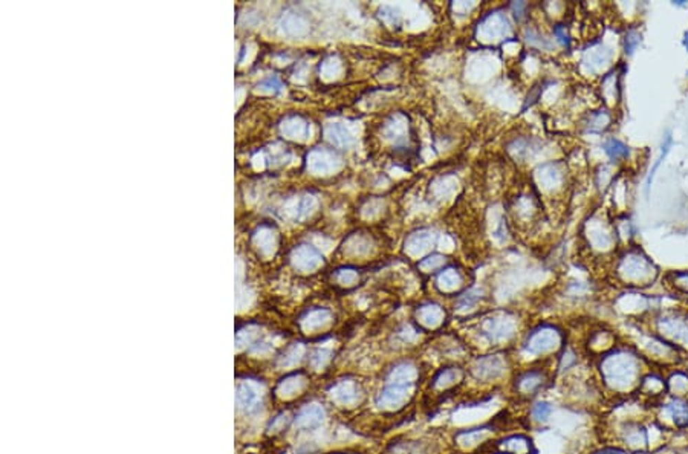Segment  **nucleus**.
Segmentation results:
<instances>
[{
    "label": "nucleus",
    "instance_id": "9",
    "mask_svg": "<svg viewBox=\"0 0 688 454\" xmlns=\"http://www.w3.org/2000/svg\"><path fill=\"white\" fill-rule=\"evenodd\" d=\"M652 407L663 431H688V398L667 395Z\"/></svg>",
    "mask_w": 688,
    "mask_h": 454
},
{
    "label": "nucleus",
    "instance_id": "14",
    "mask_svg": "<svg viewBox=\"0 0 688 454\" xmlns=\"http://www.w3.org/2000/svg\"><path fill=\"white\" fill-rule=\"evenodd\" d=\"M667 395H669V391H667L665 374L656 369H650L643 376L641 383H639L636 396L645 404L653 405L661 401L663 398H665Z\"/></svg>",
    "mask_w": 688,
    "mask_h": 454
},
{
    "label": "nucleus",
    "instance_id": "7",
    "mask_svg": "<svg viewBox=\"0 0 688 454\" xmlns=\"http://www.w3.org/2000/svg\"><path fill=\"white\" fill-rule=\"evenodd\" d=\"M655 334L685 354L688 352V313L684 309L661 310L653 317Z\"/></svg>",
    "mask_w": 688,
    "mask_h": 454
},
{
    "label": "nucleus",
    "instance_id": "21",
    "mask_svg": "<svg viewBox=\"0 0 688 454\" xmlns=\"http://www.w3.org/2000/svg\"><path fill=\"white\" fill-rule=\"evenodd\" d=\"M612 60V52L606 46H595L592 49L584 52L583 65L588 67L590 72L601 71L606 65H609Z\"/></svg>",
    "mask_w": 688,
    "mask_h": 454
},
{
    "label": "nucleus",
    "instance_id": "5",
    "mask_svg": "<svg viewBox=\"0 0 688 454\" xmlns=\"http://www.w3.org/2000/svg\"><path fill=\"white\" fill-rule=\"evenodd\" d=\"M554 372L544 365H531L519 369L511 378V390L520 401H533L553 383Z\"/></svg>",
    "mask_w": 688,
    "mask_h": 454
},
{
    "label": "nucleus",
    "instance_id": "37",
    "mask_svg": "<svg viewBox=\"0 0 688 454\" xmlns=\"http://www.w3.org/2000/svg\"><path fill=\"white\" fill-rule=\"evenodd\" d=\"M641 42H643L641 31H639L636 26H629L623 40L625 56H632V54L638 49V46L641 45Z\"/></svg>",
    "mask_w": 688,
    "mask_h": 454
},
{
    "label": "nucleus",
    "instance_id": "15",
    "mask_svg": "<svg viewBox=\"0 0 688 454\" xmlns=\"http://www.w3.org/2000/svg\"><path fill=\"white\" fill-rule=\"evenodd\" d=\"M494 430L491 427H474V429L459 430L454 433L453 442L456 449L460 451H474L480 449L483 444H487L493 438Z\"/></svg>",
    "mask_w": 688,
    "mask_h": 454
},
{
    "label": "nucleus",
    "instance_id": "16",
    "mask_svg": "<svg viewBox=\"0 0 688 454\" xmlns=\"http://www.w3.org/2000/svg\"><path fill=\"white\" fill-rule=\"evenodd\" d=\"M445 320H447V310L438 303L428 302L421 304V306H418L417 310H414V321H417L418 328L421 330L427 332L438 330L444 326Z\"/></svg>",
    "mask_w": 688,
    "mask_h": 454
},
{
    "label": "nucleus",
    "instance_id": "43",
    "mask_svg": "<svg viewBox=\"0 0 688 454\" xmlns=\"http://www.w3.org/2000/svg\"><path fill=\"white\" fill-rule=\"evenodd\" d=\"M554 36L557 37L558 42H560L563 46H569V45H570V38H569V36H568L566 26H563V25H557L555 28H554Z\"/></svg>",
    "mask_w": 688,
    "mask_h": 454
},
{
    "label": "nucleus",
    "instance_id": "18",
    "mask_svg": "<svg viewBox=\"0 0 688 454\" xmlns=\"http://www.w3.org/2000/svg\"><path fill=\"white\" fill-rule=\"evenodd\" d=\"M604 220H592L589 227V240L594 243V248L599 251H608L615 245L618 240L617 229L614 227H608Z\"/></svg>",
    "mask_w": 688,
    "mask_h": 454
},
{
    "label": "nucleus",
    "instance_id": "23",
    "mask_svg": "<svg viewBox=\"0 0 688 454\" xmlns=\"http://www.w3.org/2000/svg\"><path fill=\"white\" fill-rule=\"evenodd\" d=\"M462 284H464V279H462V275L454 268L444 269L438 275V280H436V286H438L441 293L448 295L459 293Z\"/></svg>",
    "mask_w": 688,
    "mask_h": 454
},
{
    "label": "nucleus",
    "instance_id": "25",
    "mask_svg": "<svg viewBox=\"0 0 688 454\" xmlns=\"http://www.w3.org/2000/svg\"><path fill=\"white\" fill-rule=\"evenodd\" d=\"M667 378V391L672 396L688 398V372L680 369H673Z\"/></svg>",
    "mask_w": 688,
    "mask_h": 454
},
{
    "label": "nucleus",
    "instance_id": "31",
    "mask_svg": "<svg viewBox=\"0 0 688 454\" xmlns=\"http://www.w3.org/2000/svg\"><path fill=\"white\" fill-rule=\"evenodd\" d=\"M612 126V113L608 109H599L592 112L588 118L586 127L592 133H601Z\"/></svg>",
    "mask_w": 688,
    "mask_h": 454
},
{
    "label": "nucleus",
    "instance_id": "17",
    "mask_svg": "<svg viewBox=\"0 0 688 454\" xmlns=\"http://www.w3.org/2000/svg\"><path fill=\"white\" fill-rule=\"evenodd\" d=\"M324 419H326V410L323 405L308 404L304 405L303 409H300V411L297 413V416L294 419V427L296 430L300 431L315 430L324 422Z\"/></svg>",
    "mask_w": 688,
    "mask_h": 454
},
{
    "label": "nucleus",
    "instance_id": "46",
    "mask_svg": "<svg viewBox=\"0 0 688 454\" xmlns=\"http://www.w3.org/2000/svg\"><path fill=\"white\" fill-rule=\"evenodd\" d=\"M489 454H505V453H502V451L497 450V451H494V453H489Z\"/></svg>",
    "mask_w": 688,
    "mask_h": 454
},
{
    "label": "nucleus",
    "instance_id": "38",
    "mask_svg": "<svg viewBox=\"0 0 688 454\" xmlns=\"http://www.w3.org/2000/svg\"><path fill=\"white\" fill-rule=\"evenodd\" d=\"M304 355V348L303 345H300V344H296V345H292V348H289L288 350L285 352L283 356L278 360V364H280V367H292V365H296L297 363H300V360H302Z\"/></svg>",
    "mask_w": 688,
    "mask_h": 454
},
{
    "label": "nucleus",
    "instance_id": "41",
    "mask_svg": "<svg viewBox=\"0 0 688 454\" xmlns=\"http://www.w3.org/2000/svg\"><path fill=\"white\" fill-rule=\"evenodd\" d=\"M673 277V286L676 288L679 293L688 295V271H683V273H673L670 274Z\"/></svg>",
    "mask_w": 688,
    "mask_h": 454
},
{
    "label": "nucleus",
    "instance_id": "10",
    "mask_svg": "<svg viewBox=\"0 0 688 454\" xmlns=\"http://www.w3.org/2000/svg\"><path fill=\"white\" fill-rule=\"evenodd\" d=\"M617 445L630 454H639L650 449L649 424L639 418H624L615 427Z\"/></svg>",
    "mask_w": 688,
    "mask_h": 454
},
{
    "label": "nucleus",
    "instance_id": "24",
    "mask_svg": "<svg viewBox=\"0 0 688 454\" xmlns=\"http://www.w3.org/2000/svg\"><path fill=\"white\" fill-rule=\"evenodd\" d=\"M262 398V390L254 383H243L237 389V404L245 410H253Z\"/></svg>",
    "mask_w": 688,
    "mask_h": 454
},
{
    "label": "nucleus",
    "instance_id": "13",
    "mask_svg": "<svg viewBox=\"0 0 688 454\" xmlns=\"http://www.w3.org/2000/svg\"><path fill=\"white\" fill-rule=\"evenodd\" d=\"M422 379V369L418 361L412 358L393 361L383 370L381 383H395V384H410L419 385Z\"/></svg>",
    "mask_w": 688,
    "mask_h": 454
},
{
    "label": "nucleus",
    "instance_id": "28",
    "mask_svg": "<svg viewBox=\"0 0 688 454\" xmlns=\"http://www.w3.org/2000/svg\"><path fill=\"white\" fill-rule=\"evenodd\" d=\"M603 150L614 162L624 161L630 157V147L618 138H608L603 142Z\"/></svg>",
    "mask_w": 688,
    "mask_h": 454
},
{
    "label": "nucleus",
    "instance_id": "42",
    "mask_svg": "<svg viewBox=\"0 0 688 454\" xmlns=\"http://www.w3.org/2000/svg\"><path fill=\"white\" fill-rule=\"evenodd\" d=\"M359 280V275L355 269H342V273L338 274V282L344 284V286H353Z\"/></svg>",
    "mask_w": 688,
    "mask_h": 454
},
{
    "label": "nucleus",
    "instance_id": "29",
    "mask_svg": "<svg viewBox=\"0 0 688 454\" xmlns=\"http://www.w3.org/2000/svg\"><path fill=\"white\" fill-rule=\"evenodd\" d=\"M672 146H673V137H672L670 133H667L665 137H664V139H663V144H661L659 157L656 158L655 164L652 166L650 172H649V174H647V178H645V194H647V196H649V193H650L652 182H653V179H655V176H656V173H658V170H659L661 164H663V162L665 161V158L669 157V153H670V150H672Z\"/></svg>",
    "mask_w": 688,
    "mask_h": 454
},
{
    "label": "nucleus",
    "instance_id": "44",
    "mask_svg": "<svg viewBox=\"0 0 688 454\" xmlns=\"http://www.w3.org/2000/svg\"><path fill=\"white\" fill-rule=\"evenodd\" d=\"M590 454H630V453H628L618 445H606V446H601V449L592 451Z\"/></svg>",
    "mask_w": 688,
    "mask_h": 454
},
{
    "label": "nucleus",
    "instance_id": "22",
    "mask_svg": "<svg viewBox=\"0 0 688 454\" xmlns=\"http://www.w3.org/2000/svg\"><path fill=\"white\" fill-rule=\"evenodd\" d=\"M537 181H539V184L543 190H554L560 187V184L563 182V174L557 164L549 162V164H543L539 170H537Z\"/></svg>",
    "mask_w": 688,
    "mask_h": 454
},
{
    "label": "nucleus",
    "instance_id": "39",
    "mask_svg": "<svg viewBox=\"0 0 688 454\" xmlns=\"http://www.w3.org/2000/svg\"><path fill=\"white\" fill-rule=\"evenodd\" d=\"M444 263H445V257L444 256L433 254V256L425 257L424 260H421L419 262V268L422 271H424V273H433V271L439 269L441 266H444Z\"/></svg>",
    "mask_w": 688,
    "mask_h": 454
},
{
    "label": "nucleus",
    "instance_id": "8",
    "mask_svg": "<svg viewBox=\"0 0 688 454\" xmlns=\"http://www.w3.org/2000/svg\"><path fill=\"white\" fill-rule=\"evenodd\" d=\"M418 390L419 385L381 383L373 395V407L384 415H397L412 404Z\"/></svg>",
    "mask_w": 688,
    "mask_h": 454
},
{
    "label": "nucleus",
    "instance_id": "45",
    "mask_svg": "<svg viewBox=\"0 0 688 454\" xmlns=\"http://www.w3.org/2000/svg\"><path fill=\"white\" fill-rule=\"evenodd\" d=\"M683 45H684V47H685V49H687V52H688V31H687V32L684 34V38H683Z\"/></svg>",
    "mask_w": 688,
    "mask_h": 454
},
{
    "label": "nucleus",
    "instance_id": "33",
    "mask_svg": "<svg viewBox=\"0 0 688 454\" xmlns=\"http://www.w3.org/2000/svg\"><path fill=\"white\" fill-rule=\"evenodd\" d=\"M328 138L331 139L332 144H335L337 147L342 148H349L353 144V137L342 124L331 126L328 128Z\"/></svg>",
    "mask_w": 688,
    "mask_h": 454
},
{
    "label": "nucleus",
    "instance_id": "36",
    "mask_svg": "<svg viewBox=\"0 0 688 454\" xmlns=\"http://www.w3.org/2000/svg\"><path fill=\"white\" fill-rule=\"evenodd\" d=\"M482 293L479 289H469L467 293L458 297L456 300V309L460 310V313H467V310H471L476 304L480 302Z\"/></svg>",
    "mask_w": 688,
    "mask_h": 454
},
{
    "label": "nucleus",
    "instance_id": "27",
    "mask_svg": "<svg viewBox=\"0 0 688 454\" xmlns=\"http://www.w3.org/2000/svg\"><path fill=\"white\" fill-rule=\"evenodd\" d=\"M306 387V378L303 375H292L278 384L277 395L282 399H289L297 396Z\"/></svg>",
    "mask_w": 688,
    "mask_h": 454
},
{
    "label": "nucleus",
    "instance_id": "30",
    "mask_svg": "<svg viewBox=\"0 0 688 454\" xmlns=\"http://www.w3.org/2000/svg\"><path fill=\"white\" fill-rule=\"evenodd\" d=\"M320 262H322V257H320V254L317 253L315 249H312L306 245L296 249L294 263H296V266H298L300 269H303V271L314 269L320 265Z\"/></svg>",
    "mask_w": 688,
    "mask_h": 454
},
{
    "label": "nucleus",
    "instance_id": "34",
    "mask_svg": "<svg viewBox=\"0 0 688 454\" xmlns=\"http://www.w3.org/2000/svg\"><path fill=\"white\" fill-rule=\"evenodd\" d=\"M553 411H554L553 404L546 401V399H539V401H535L533 405H531L529 418L537 424H544V422L549 421Z\"/></svg>",
    "mask_w": 688,
    "mask_h": 454
},
{
    "label": "nucleus",
    "instance_id": "40",
    "mask_svg": "<svg viewBox=\"0 0 688 454\" xmlns=\"http://www.w3.org/2000/svg\"><path fill=\"white\" fill-rule=\"evenodd\" d=\"M332 355V352L331 350H326V349H320L317 352H314L311 356V365H312V369H315V370H320V369H323L326 367V365L329 364L331 361V356Z\"/></svg>",
    "mask_w": 688,
    "mask_h": 454
},
{
    "label": "nucleus",
    "instance_id": "3",
    "mask_svg": "<svg viewBox=\"0 0 688 454\" xmlns=\"http://www.w3.org/2000/svg\"><path fill=\"white\" fill-rule=\"evenodd\" d=\"M617 277L629 288H644L656 280L658 268L639 247H628L617 262Z\"/></svg>",
    "mask_w": 688,
    "mask_h": 454
},
{
    "label": "nucleus",
    "instance_id": "6",
    "mask_svg": "<svg viewBox=\"0 0 688 454\" xmlns=\"http://www.w3.org/2000/svg\"><path fill=\"white\" fill-rule=\"evenodd\" d=\"M478 332L488 345L502 348V345L509 344L519 334V320L514 314L499 310V313L483 317L478 324Z\"/></svg>",
    "mask_w": 688,
    "mask_h": 454
},
{
    "label": "nucleus",
    "instance_id": "32",
    "mask_svg": "<svg viewBox=\"0 0 688 454\" xmlns=\"http://www.w3.org/2000/svg\"><path fill=\"white\" fill-rule=\"evenodd\" d=\"M619 71H612L609 73H606V77L603 78L601 83V91L604 98L608 101H617L619 100Z\"/></svg>",
    "mask_w": 688,
    "mask_h": 454
},
{
    "label": "nucleus",
    "instance_id": "11",
    "mask_svg": "<svg viewBox=\"0 0 688 454\" xmlns=\"http://www.w3.org/2000/svg\"><path fill=\"white\" fill-rule=\"evenodd\" d=\"M331 401L342 409H358L363 405L367 391L363 381L357 378H343L329 389Z\"/></svg>",
    "mask_w": 688,
    "mask_h": 454
},
{
    "label": "nucleus",
    "instance_id": "35",
    "mask_svg": "<svg viewBox=\"0 0 688 454\" xmlns=\"http://www.w3.org/2000/svg\"><path fill=\"white\" fill-rule=\"evenodd\" d=\"M329 320H331L329 310L315 309V310H311V313L306 315L302 324H303L304 330H317V329H322L323 326H326V324L329 323Z\"/></svg>",
    "mask_w": 688,
    "mask_h": 454
},
{
    "label": "nucleus",
    "instance_id": "2",
    "mask_svg": "<svg viewBox=\"0 0 688 454\" xmlns=\"http://www.w3.org/2000/svg\"><path fill=\"white\" fill-rule=\"evenodd\" d=\"M564 348L563 330L553 323H542L524 335L520 355L529 361H543L560 354Z\"/></svg>",
    "mask_w": 688,
    "mask_h": 454
},
{
    "label": "nucleus",
    "instance_id": "26",
    "mask_svg": "<svg viewBox=\"0 0 688 454\" xmlns=\"http://www.w3.org/2000/svg\"><path fill=\"white\" fill-rule=\"evenodd\" d=\"M432 245H433V234L430 231H427V229H421L418 233L410 234L406 242L408 254L412 256L424 254L425 251L432 248Z\"/></svg>",
    "mask_w": 688,
    "mask_h": 454
},
{
    "label": "nucleus",
    "instance_id": "1",
    "mask_svg": "<svg viewBox=\"0 0 688 454\" xmlns=\"http://www.w3.org/2000/svg\"><path fill=\"white\" fill-rule=\"evenodd\" d=\"M650 365L633 344H618L597 358L599 387L615 399L635 398L639 383L650 370Z\"/></svg>",
    "mask_w": 688,
    "mask_h": 454
},
{
    "label": "nucleus",
    "instance_id": "4",
    "mask_svg": "<svg viewBox=\"0 0 688 454\" xmlns=\"http://www.w3.org/2000/svg\"><path fill=\"white\" fill-rule=\"evenodd\" d=\"M468 378L479 385L502 384L509 375H514L513 361L503 352H493L474 356L467 365Z\"/></svg>",
    "mask_w": 688,
    "mask_h": 454
},
{
    "label": "nucleus",
    "instance_id": "19",
    "mask_svg": "<svg viewBox=\"0 0 688 454\" xmlns=\"http://www.w3.org/2000/svg\"><path fill=\"white\" fill-rule=\"evenodd\" d=\"M497 450L505 454H534L535 446L533 439L523 433H513L497 440Z\"/></svg>",
    "mask_w": 688,
    "mask_h": 454
},
{
    "label": "nucleus",
    "instance_id": "12",
    "mask_svg": "<svg viewBox=\"0 0 688 454\" xmlns=\"http://www.w3.org/2000/svg\"><path fill=\"white\" fill-rule=\"evenodd\" d=\"M468 379L467 369L459 364H445L436 369L430 379H428V389L432 395H447L453 390L464 385Z\"/></svg>",
    "mask_w": 688,
    "mask_h": 454
},
{
    "label": "nucleus",
    "instance_id": "20",
    "mask_svg": "<svg viewBox=\"0 0 688 454\" xmlns=\"http://www.w3.org/2000/svg\"><path fill=\"white\" fill-rule=\"evenodd\" d=\"M508 32V22L502 14H493L483 22L482 28H479V34H482V40L487 42H497L502 36Z\"/></svg>",
    "mask_w": 688,
    "mask_h": 454
}]
</instances>
